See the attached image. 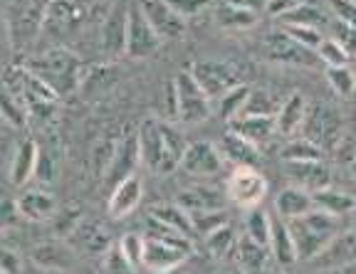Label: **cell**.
I'll return each mask as SVG.
<instances>
[{
    "label": "cell",
    "instance_id": "cell-28",
    "mask_svg": "<svg viewBox=\"0 0 356 274\" xmlns=\"http://www.w3.org/2000/svg\"><path fill=\"white\" fill-rule=\"evenodd\" d=\"M149 218L159 220L161 225L171 230H178V232H184V235L193 237V220H191V213L186 207H181L178 203H159L149 210Z\"/></svg>",
    "mask_w": 356,
    "mask_h": 274
},
{
    "label": "cell",
    "instance_id": "cell-49",
    "mask_svg": "<svg viewBox=\"0 0 356 274\" xmlns=\"http://www.w3.org/2000/svg\"><path fill=\"white\" fill-rule=\"evenodd\" d=\"M305 0H273L270 6H267V10L273 12L275 17H282L284 12H289V10H295L297 6H302Z\"/></svg>",
    "mask_w": 356,
    "mask_h": 274
},
{
    "label": "cell",
    "instance_id": "cell-17",
    "mask_svg": "<svg viewBox=\"0 0 356 274\" xmlns=\"http://www.w3.org/2000/svg\"><path fill=\"white\" fill-rule=\"evenodd\" d=\"M17 203V213L25 220H33V223H44L57 215V198L44 188H33V191H25L22 196L15 198Z\"/></svg>",
    "mask_w": 356,
    "mask_h": 274
},
{
    "label": "cell",
    "instance_id": "cell-23",
    "mask_svg": "<svg viewBox=\"0 0 356 274\" xmlns=\"http://www.w3.org/2000/svg\"><path fill=\"white\" fill-rule=\"evenodd\" d=\"M218 148H220L222 158L233 163L235 168H240V166L255 168V163L260 161V151H257V146H252L250 141L235 136L233 131H228V134L218 141Z\"/></svg>",
    "mask_w": 356,
    "mask_h": 274
},
{
    "label": "cell",
    "instance_id": "cell-25",
    "mask_svg": "<svg viewBox=\"0 0 356 274\" xmlns=\"http://www.w3.org/2000/svg\"><path fill=\"white\" fill-rule=\"evenodd\" d=\"M270 255L275 257V262L282 264V267H289L300 259L297 255V245L295 237L289 232L287 220L282 218H273V240H270Z\"/></svg>",
    "mask_w": 356,
    "mask_h": 274
},
{
    "label": "cell",
    "instance_id": "cell-35",
    "mask_svg": "<svg viewBox=\"0 0 356 274\" xmlns=\"http://www.w3.org/2000/svg\"><path fill=\"white\" fill-rule=\"evenodd\" d=\"M280 25H309V28H324V23H327V17H324V12L319 10L317 6H312L309 0H305L302 6H297L295 10L284 12L282 17H277Z\"/></svg>",
    "mask_w": 356,
    "mask_h": 274
},
{
    "label": "cell",
    "instance_id": "cell-44",
    "mask_svg": "<svg viewBox=\"0 0 356 274\" xmlns=\"http://www.w3.org/2000/svg\"><path fill=\"white\" fill-rule=\"evenodd\" d=\"M3 117H6V121L13 123L15 129H20V126H25V121H28V109L22 107V101L15 99L10 92H6V96H3Z\"/></svg>",
    "mask_w": 356,
    "mask_h": 274
},
{
    "label": "cell",
    "instance_id": "cell-47",
    "mask_svg": "<svg viewBox=\"0 0 356 274\" xmlns=\"http://www.w3.org/2000/svg\"><path fill=\"white\" fill-rule=\"evenodd\" d=\"M329 6H332L334 20L356 28V0H332Z\"/></svg>",
    "mask_w": 356,
    "mask_h": 274
},
{
    "label": "cell",
    "instance_id": "cell-41",
    "mask_svg": "<svg viewBox=\"0 0 356 274\" xmlns=\"http://www.w3.org/2000/svg\"><path fill=\"white\" fill-rule=\"evenodd\" d=\"M327 82L339 96H351L356 92V74L349 67H327Z\"/></svg>",
    "mask_w": 356,
    "mask_h": 274
},
{
    "label": "cell",
    "instance_id": "cell-3",
    "mask_svg": "<svg viewBox=\"0 0 356 274\" xmlns=\"http://www.w3.org/2000/svg\"><path fill=\"white\" fill-rule=\"evenodd\" d=\"M30 72L44 82L57 96H67L79 87L82 77V65L67 50H50L30 62Z\"/></svg>",
    "mask_w": 356,
    "mask_h": 274
},
{
    "label": "cell",
    "instance_id": "cell-36",
    "mask_svg": "<svg viewBox=\"0 0 356 274\" xmlns=\"http://www.w3.org/2000/svg\"><path fill=\"white\" fill-rule=\"evenodd\" d=\"M238 232H235L233 225H225V228L216 230L213 235H208L206 240V250L211 252L213 257H228V255H235V247H238Z\"/></svg>",
    "mask_w": 356,
    "mask_h": 274
},
{
    "label": "cell",
    "instance_id": "cell-52",
    "mask_svg": "<svg viewBox=\"0 0 356 274\" xmlns=\"http://www.w3.org/2000/svg\"><path fill=\"white\" fill-rule=\"evenodd\" d=\"M354 171H356V166H354Z\"/></svg>",
    "mask_w": 356,
    "mask_h": 274
},
{
    "label": "cell",
    "instance_id": "cell-9",
    "mask_svg": "<svg viewBox=\"0 0 356 274\" xmlns=\"http://www.w3.org/2000/svg\"><path fill=\"white\" fill-rule=\"evenodd\" d=\"M193 247L178 245L171 240H159V237H146V250H144V267L151 272H168L176 269L188 259Z\"/></svg>",
    "mask_w": 356,
    "mask_h": 274
},
{
    "label": "cell",
    "instance_id": "cell-43",
    "mask_svg": "<svg viewBox=\"0 0 356 274\" xmlns=\"http://www.w3.org/2000/svg\"><path fill=\"white\" fill-rule=\"evenodd\" d=\"M102 274H136V267L124 257V252L119 250V245H114L109 252H104Z\"/></svg>",
    "mask_w": 356,
    "mask_h": 274
},
{
    "label": "cell",
    "instance_id": "cell-10",
    "mask_svg": "<svg viewBox=\"0 0 356 274\" xmlns=\"http://www.w3.org/2000/svg\"><path fill=\"white\" fill-rule=\"evenodd\" d=\"M265 52H267V60L284 62V65H302V67H309V65H317L319 62L317 52L302 47L300 42H295V40L289 37L287 33H282V30L267 35Z\"/></svg>",
    "mask_w": 356,
    "mask_h": 274
},
{
    "label": "cell",
    "instance_id": "cell-32",
    "mask_svg": "<svg viewBox=\"0 0 356 274\" xmlns=\"http://www.w3.org/2000/svg\"><path fill=\"white\" fill-rule=\"evenodd\" d=\"M252 89L248 84H238L235 89H230L225 96L218 99V114H220L222 121H235L245 114V107H248V101H250Z\"/></svg>",
    "mask_w": 356,
    "mask_h": 274
},
{
    "label": "cell",
    "instance_id": "cell-1",
    "mask_svg": "<svg viewBox=\"0 0 356 274\" xmlns=\"http://www.w3.org/2000/svg\"><path fill=\"white\" fill-rule=\"evenodd\" d=\"M186 144L184 134L178 129H173L171 123L159 121V119H146L139 126V153L141 163L154 173H171L181 166L184 158Z\"/></svg>",
    "mask_w": 356,
    "mask_h": 274
},
{
    "label": "cell",
    "instance_id": "cell-16",
    "mask_svg": "<svg viewBox=\"0 0 356 274\" xmlns=\"http://www.w3.org/2000/svg\"><path fill=\"white\" fill-rule=\"evenodd\" d=\"M309 262H312V267H317V269H334V267L354 264L356 262V228L337 235L332 245H329L322 255L309 259Z\"/></svg>",
    "mask_w": 356,
    "mask_h": 274
},
{
    "label": "cell",
    "instance_id": "cell-53",
    "mask_svg": "<svg viewBox=\"0 0 356 274\" xmlns=\"http://www.w3.org/2000/svg\"><path fill=\"white\" fill-rule=\"evenodd\" d=\"M354 74H356V72H354Z\"/></svg>",
    "mask_w": 356,
    "mask_h": 274
},
{
    "label": "cell",
    "instance_id": "cell-11",
    "mask_svg": "<svg viewBox=\"0 0 356 274\" xmlns=\"http://www.w3.org/2000/svg\"><path fill=\"white\" fill-rule=\"evenodd\" d=\"M141 10L149 17V23L154 25V30L161 35V40H178L186 33V20L168 6L166 0H139Z\"/></svg>",
    "mask_w": 356,
    "mask_h": 274
},
{
    "label": "cell",
    "instance_id": "cell-33",
    "mask_svg": "<svg viewBox=\"0 0 356 274\" xmlns=\"http://www.w3.org/2000/svg\"><path fill=\"white\" fill-rule=\"evenodd\" d=\"M282 161H297V163H307V161H322L324 158V148L319 144L309 139H289L280 151Z\"/></svg>",
    "mask_w": 356,
    "mask_h": 274
},
{
    "label": "cell",
    "instance_id": "cell-31",
    "mask_svg": "<svg viewBox=\"0 0 356 274\" xmlns=\"http://www.w3.org/2000/svg\"><path fill=\"white\" fill-rule=\"evenodd\" d=\"M267 257H270V247L252 242L245 232L240 235L238 247H235V259L240 262V267H245L248 272H260L267 264Z\"/></svg>",
    "mask_w": 356,
    "mask_h": 274
},
{
    "label": "cell",
    "instance_id": "cell-18",
    "mask_svg": "<svg viewBox=\"0 0 356 274\" xmlns=\"http://www.w3.org/2000/svg\"><path fill=\"white\" fill-rule=\"evenodd\" d=\"M307 104L305 94H292L280 104V112L275 117V126H277V136H284V139H295L297 131L305 126L307 121Z\"/></svg>",
    "mask_w": 356,
    "mask_h": 274
},
{
    "label": "cell",
    "instance_id": "cell-12",
    "mask_svg": "<svg viewBox=\"0 0 356 274\" xmlns=\"http://www.w3.org/2000/svg\"><path fill=\"white\" fill-rule=\"evenodd\" d=\"M127 40H129V8L124 3L114 6L102 25V50L106 57H122L127 55Z\"/></svg>",
    "mask_w": 356,
    "mask_h": 274
},
{
    "label": "cell",
    "instance_id": "cell-19",
    "mask_svg": "<svg viewBox=\"0 0 356 274\" xmlns=\"http://www.w3.org/2000/svg\"><path fill=\"white\" fill-rule=\"evenodd\" d=\"M40 156H42V148L38 146V141L25 139L15 148V156L10 163V183L13 185H25L40 168Z\"/></svg>",
    "mask_w": 356,
    "mask_h": 274
},
{
    "label": "cell",
    "instance_id": "cell-38",
    "mask_svg": "<svg viewBox=\"0 0 356 274\" xmlns=\"http://www.w3.org/2000/svg\"><path fill=\"white\" fill-rule=\"evenodd\" d=\"M280 30L287 33L295 42H300L302 47H307V50H312V52H317L324 40H327V35H324L322 30L309 28V25H280Z\"/></svg>",
    "mask_w": 356,
    "mask_h": 274
},
{
    "label": "cell",
    "instance_id": "cell-5",
    "mask_svg": "<svg viewBox=\"0 0 356 274\" xmlns=\"http://www.w3.org/2000/svg\"><path fill=\"white\" fill-rule=\"evenodd\" d=\"M188 72L193 74V79L200 84V89L206 92L211 99H220L230 89H235L238 84H243L233 67L218 60H198L191 65Z\"/></svg>",
    "mask_w": 356,
    "mask_h": 274
},
{
    "label": "cell",
    "instance_id": "cell-2",
    "mask_svg": "<svg viewBox=\"0 0 356 274\" xmlns=\"http://www.w3.org/2000/svg\"><path fill=\"white\" fill-rule=\"evenodd\" d=\"M287 228L295 237L300 259H314L339 235V218L314 207L312 213L302 215V218L287 220Z\"/></svg>",
    "mask_w": 356,
    "mask_h": 274
},
{
    "label": "cell",
    "instance_id": "cell-39",
    "mask_svg": "<svg viewBox=\"0 0 356 274\" xmlns=\"http://www.w3.org/2000/svg\"><path fill=\"white\" fill-rule=\"evenodd\" d=\"M317 57L319 62H324L327 67H349V50H346L344 45H339L334 37H327L322 42V47L317 50Z\"/></svg>",
    "mask_w": 356,
    "mask_h": 274
},
{
    "label": "cell",
    "instance_id": "cell-14",
    "mask_svg": "<svg viewBox=\"0 0 356 274\" xmlns=\"http://www.w3.org/2000/svg\"><path fill=\"white\" fill-rule=\"evenodd\" d=\"M141 196H144V183H141L139 175L134 173L111 188L106 210H109V215L114 220H124L127 215H131L139 207Z\"/></svg>",
    "mask_w": 356,
    "mask_h": 274
},
{
    "label": "cell",
    "instance_id": "cell-15",
    "mask_svg": "<svg viewBox=\"0 0 356 274\" xmlns=\"http://www.w3.org/2000/svg\"><path fill=\"white\" fill-rule=\"evenodd\" d=\"M284 173L297 188H305L309 193L324 191L332 185V173L322 161H307V163H297V161H284Z\"/></svg>",
    "mask_w": 356,
    "mask_h": 274
},
{
    "label": "cell",
    "instance_id": "cell-4",
    "mask_svg": "<svg viewBox=\"0 0 356 274\" xmlns=\"http://www.w3.org/2000/svg\"><path fill=\"white\" fill-rule=\"evenodd\" d=\"M173 82L176 92V119L181 123H200L211 119L213 99L200 89V84L193 79L191 72H178Z\"/></svg>",
    "mask_w": 356,
    "mask_h": 274
},
{
    "label": "cell",
    "instance_id": "cell-24",
    "mask_svg": "<svg viewBox=\"0 0 356 274\" xmlns=\"http://www.w3.org/2000/svg\"><path fill=\"white\" fill-rule=\"evenodd\" d=\"M79 17H82V10L72 0H52L47 6V12H44V28L57 35L70 33L79 25Z\"/></svg>",
    "mask_w": 356,
    "mask_h": 274
},
{
    "label": "cell",
    "instance_id": "cell-13",
    "mask_svg": "<svg viewBox=\"0 0 356 274\" xmlns=\"http://www.w3.org/2000/svg\"><path fill=\"white\" fill-rule=\"evenodd\" d=\"M136 163H141V153H139V131L136 134H127L119 139L117 144V153L111 158L109 171L104 173V183L109 188H114L117 183H122L124 178L134 175V168Z\"/></svg>",
    "mask_w": 356,
    "mask_h": 274
},
{
    "label": "cell",
    "instance_id": "cell-26",
    "mask_svg": "<svg viewBox=\"0 0 356 274\" xmlns=\"http://www.w3.org/2000/svg\"><path fill=\"white\" fill-rule=\"evenodd\" d=\"M72 235H74V245L82 252H87V255H99V252H109L114 247L109 235H106V230L99 223H92V220H82L72 230Z\"/></svg>",
    "mask_w": 356,
    "mask_h": 274
},
{
    "label": "cell",
    "instance_id": "cell-40",
    "mask_svg": "<svg viewBox=\"0 0 356 274\" xmlns=\"http://www.w3.org/2000/svg\"><path fill=\"white\" fill-rule=\"evenodd\" d=\"M277 112H280V107L275 104L273 94H270V92L255 89L250 94V101H248L243 117H277Z\"/></svg>",
    "mask_w": 356,
    "mask_h": 274
},
{
    "label": "cell",
    "instance_id": "cell-8",
    "mask_svg": "<svg viewBox=\"0 0 356 274\" xmlns=\"http://www.w3.org/2000/svg\"><path fill=\"white\" fill-rule=\"evenodd\" d=\"M222 158L218 144H211V141H195V144H188L184 158H181V171L186 175H193V178H208V175L220 173Z\"/></svg>",
    "mask_w": 356,
    "mask_h": 274
},
{
    "label": "cell",
    "instance_id": "cell-34",
    "mask_svg": "<svg viewBox=\"0 0 356 274\" xmlns=\"http://www.w3.org/2000/svg\"><path fill=\"white\" fill-rule=\"evenodd\" d=\"M245 235L250 237L252 242L262 247H270V240H273V218L260 210V207H252L248 218H245Z\"/></svg>",
    "mask_w": 356,
    "mask_h": 274
},
{
    "label": "cell",
    "instance_id": "cell-20",
    "mask_svg": "<svg viewBox=\"0 0 356 274\" xmlns=\"http://www.w3.org/2000/svg\"><path fill=\"white\" fill-rule=\"evenodd\" d=\"M228 129L233 131L235 136H240V139L250 141V144L257 146V148L277 134L275 117H240L228 123Z\"/></svg>",
    "mask_w": 356,
    "mask_h": 274
},
{
    "label": "cell",
    "instance_id": "cell-6",
    "mask_svg": "<svg viewBox=\"0 0 356 274\" xmlns=\"http://www.w3.org/2000/svg\"><path fill=\"white\" fill-rule=\"evenodd\" d=\"M161 35L156 33L154 25L149 23V17L144 15L141 6L129 8V40H127V57L131 60H146V57L156 55L161 47Z\"/></svg>",
    "mask_w": 356,
    "mask_h": 274
},
{
    "label": "cell",
    "instance_id": "cell-48",
    "mask_svg": "<svg viewBox=\"0 0 356 274\" xmlns=\"http://www.w3.org/2000/svg\"><path fill=\"white\" fill-rule=\"evenodd\" d=\"M0 269H3V274H20L22 272L20 252L10 250V247H3V255H0Z\"/></svg>",
    "mask_w": 356,
    "mask_h": 274
},
{
    "label": "cell",
    "instance_id": "cell-7",
    "mask_svg": "<svg viewBox=\"0 0 356 274\" xmlns=\"http://www.w3.org/2000/svg\"><path fill=\"white\" fill-rule=\"evenodd\" d=\"M228 196L235 205L252 210L267 196V178L257 168L250 166L233 168V173L228 178Z\"/></svg>",
    "mask_w": 356,
    "mask_h": 274
},
{
    "label": "cell",
    "instance_id": "cell-29",
    "mask_svg": "<svg viewBox=\"0 0 356 274\" xmlns=\"http://www.w3.org/2000/svg\"><path fill=\"white\" fill-rule=\"evenodd\" d=\"M314 198V207L317 210H324L329 215H351L356 210V198L351 193H344V191H334V188H324V191H317L312 193Z\"/></svg>",
    "mask_w": 356,
    "mask_h": 274
},
{
    "label": "cell",
    "instance_id": "cell-42",
    "mask_svg": "<svg viewBox=\"0 0 356 274\" xmlns=\"http://www.w3.org/2000/svg\"><path fill=\"white\" fill-rule=\"evenodd\" d=\"M119 250L124 252V257L134 264V267H141L144 264V250H146V237L136 235V232H127V235L119 240Z\"/></svg>",
    "mask_w": 356,
    "mask_h": 274
},
{
    "label": "cell",
    "instance_id": "cell-46",
    "mask_svg": "<svg viewBox=\"0 0 356 274\" xmlns=\"http://www.w3.org/2000/svg\"><path fill=\"white\" fill-rule=\"evenodd\" d=\"M332 37L339 42V45H344L346 50L356 52V28L354 25H346V23H339V20H334L332 23Z\"/></svg>",
    "mask_w": 356,
    "mask_h": 274
},
{
    "label": "cell",
    "instance_id": "cell-27",
    "mask_svg": "<svg viewBox=\"0 0 356 274\" xmlns=\"http://www.w3.org/2000/svg\"><path fill=\"white\" fill-rule=\"evenodd\" d=\"M216 20L225 30H248L257 23V10L255 8H245L238 6V3L220 0L216 8Z\"/></svg>",
    "mask_w": 356,
    "mask_h": 274
},
{
    "label": "cell",
    "instance_id": "cell-50",
    "mask_svg": "<svg viewBox=\"0 0 356 274\" xmlns=\"http://www.w3.org/2000/svg\"><path fill=\"white\" fill-rule=\"evenodd\" d=\"M156 274H186L181 267H176V269H168V272H156Z\"/></svg>",
    "mask_w": 356,
    "mask_h": 274
},
{
    "label": "cell",
    "instance_id": "cell-37",
    "mask_svg": "<svg viewBox=\"0 0 356 274\" xmlns=\"http://www.w3.org/2000/svg\"><path fill=\"white\" fill-rule=\"evenodd\" d=\"M191 220H193V232L206 240L208 235H213L216 230L225 228L230 223L228 213L225 210H206V213H191Z\"/></svg>",
    "mask_w": 356,
    "mask_h": 274
},
{
    "label": "cell",
    "instance_id": "cell-21",
    "mask_svg": "<svg viewBox=\"0 0 356 274\" xmlns=\"http://www.w3.org/2000/svg\"><path fill=\"white\" fill-rule=\"evenodd\" d=\"M312 210H314L312 193L305 191V188H297V185H289V188L280 191L277 198H275V213L282 220L302 218V215L312 213Z\"/></svg>",
    "mask_w": 356,
    "mask_h": 274
},
{
    "label": "cell",
    "instance_id": "cell-22",
    "mask_svg": "<svg viewBox=\"0 0 356 274\" xmlns=\"http://www.w3.org/2000/svg\"><path fill=\"white\" fill-rule=\"evenodd\" d=\"M33 262L44 272H70L74 267V252L62 242H42L33 250Z\"/></svg>",
    "mask_w": 356,
    "mask_h": 274
},
{
    "label": "cell",
    "instance_id": "cell-51",
    "mask_svg": "<svg viewBox=\"0 0 356 274\" xmlns=\"http://www.w3.org/2000/svg\"><path fill=\"white\" fill-rule=\"evenodd\" d=\"M47 274H65V272H47Z\"/></svg>",
    "mask_w": 356,
    "mask_h": 274
},
{
    "label": "cell",
    "instance_id": "cell-45",
    "mask_svg": "<svg viewBox=\"0 0 356 274\" xmlns=\"http://www.w3.org/2000/svg\"><path fill=\"white\" fill-rule=\"evenodd\" d=\"M166 3L178 12V15L184 17L186 23H188L191 17L200 15V12L208 8V0H166Z\"/></svg>",
    "mask_w": 356,
    "mask_h": 274
},
{
    "label": "cell",
    "instance_id": "cell-30",
    "mask_svg": "<svg viewBox=\"0 0 356 274\" xmlns=\"http://www.w3.org/2000/svg\"><path fill=\"white\" fill-rule=\"evenodd\" d=\"M178 205L188 213H206V210H222V198L213 188H188L178 196Z\"/></svg>",
    "mask_w": 356,
    "mask_h": 274
}]
</instances>
